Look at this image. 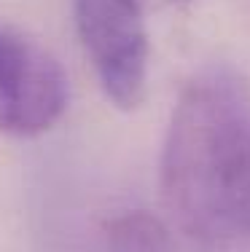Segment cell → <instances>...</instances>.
I'll list each match as a JSON object with an SVG mask.
<instances>
[{"label": "cell", "mask_w": 250, "mask_h": 252, "mask_svg": "<svg viewBox=\"0 0 250 252\" xmlns=\"http://www.w3.org/2000/svg\"><path fill=\"white\" fill-rule=\"evenodd\" d=\"M159 188L188 239L205 247L250 244V83L234 67H205L180 89Z\"/></svg>", "instance_id": "cell-1"}, {"label": "cell", "mask_w": 250, "mask_h": 252, "mask_svg": "<svg viewBox=\"0 0 250 252\" xmlns=\"http://www.w3.org/2000/svg\"><path fill=\"white\" fill-rule=\"evenodd\" d=\"M70 83L59 59L0 19V134L40 137L62 121Z\"/></svg>", "instance_id": "cell-2"}, {"label": "cell", "mask_w": 250, "mask_h": 252, "mask_svg": "<svg viewBox=\"0 0 250 252\" xmlns=\"http://www.w3.org/2000/svg\"><path fill=\"white\" fill-rule=\"evenodd\" d=\"M145 8L138 0H75V30L105 97L138 107L148 86Z\"/></svg>", "instance_id": "cell-3"}, {"label": "cell", "mask_w": 250, "mask_h": 252, "mask_svg": "<svg viewBox=\"0 0 250 252\" xmlns=\"http://www.w3.org/2000/svg\"><path fill=\"white\" fill-rule=\"evenodd\" d=\"M78 252H172L167 228L143 209H121L97 220Z\"/></svg>", "instance_id": "cell-4"}, {"label": "cell", "mask_w": 250, "mask_h": 252, "mask_svg": "<svg viewBox=\"0 0 250 252\" xmlns=\"http://www.w3.org/2000/svg\"><path fill=\"white\" fill-rule=\"evenodd\" d=\"M145 11L151 8H167V5H175V3H186V0H138Z\"/></svg>", "instance_id": "cell-5"}]
</instances>
